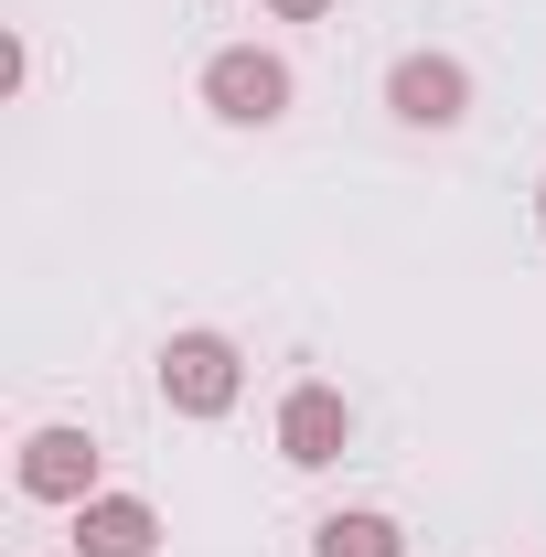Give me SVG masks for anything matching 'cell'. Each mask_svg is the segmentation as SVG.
I'll use <instances>...</instances> for the list:
<instances>
[{
	"instance_id": "obj_1",
	"label": "cell",
	"mask_w": 546,
	"mask_h": 557,
	"mask_svg": "<svg viewBox=\"0 0 546 557\" xmlns=\"http://www.w3.org/2000/svg\"><path fill=\"white\" fill-rule=\"evenodd\" d=\"M150 386H161V408L172 418H225L236 397H247V354H236V333H214V322H194V333H172V344L150 354Z\"/></svg>"
},
{
	"instance_id": "obj_2",
	"label": "cell",
	"mask_w": 546,
	"mask_h": 557,
	"mask_svg": "<svg viewBox=\"0 0 546 557\" xmlns=\"http://www.w3.org/2000/svg\"><path fill=\"white\" fill-rule=\"evenodd\" d=\"M204 108L225 129H278V119L300 108V75H289V54H269V44H214L204 54Z\"/></svg>"
},
{
	"instance_id": "obj_3",
	"label": "cell",
	"mask_w": 546,
	"mask_h": 557,
	"mask_svg": "<svg viewBox=\"0 0 546 557\" xmlns=\"http://www.w3.org/2000/svg\"><path fill=\"white\" fill-rule=\"evenodd\" d=\"M108 472V450H97V429H75V418H54V429H33L22 440V461H11V483H22V504H86V493H108L97 483Z\"/></svg>"
},
{
	"instance_id": "obj_4",
	"label": "cell",
	"mask_w": 546,
	"mask_h": 557,
	"mask_svg": "<svg viewBox=\"0 0 546 557\" xmlns=\"http://www.w3.org/2000/svg\"><path fill=\"white\" fill-rule=\"evenodd\" d=\"M386 119L450 139L472 119V65H461V54H397V65H386Z\"/></svg>"
},
{
	"instance_id": "obj_5",
	"label": "cell",
	"mask_w": 546,
	"mask_h": 557,
	"mask_svg": "<svg viewBox=\"0 0 546 557\" xmlns=\"http://www.w3.org/2000/svg\"><path fill=\"white\" fill-rule=\"evenodd\" d=\"M343 450H353V397L322 386V375H300V386L278 397V461H289V472H333Z\"/></svg>"
},
{
	"instance_id": "obj_6",
	"label": "cell",
	"mask_w": 546,
	"mask_h": 557,
	"mask_svg": "<svg viewBox=\"0 0 546 557\" xmlns=\"http://www.w3.org/2000/svg\"><path fill=\"white\" fill-rule=\"evenodd\" d=\"M75 557H161L150 493H86L75 504Z\"/></svg>"
},
{
	"instance_id": "obj_7",
	"label": "cell",
	"mask_w": 546,
	"mask_h": 557,
	"mask_svg": "<svg viewBox=\"0 0 546 557\" xmlns=\"http://www.w3.org/2000/svg\"><path fill=\"white\" fill-rule=\"evenodd\" d=\"M311 557H408V525L386 504H343V515L311 525Z\"/></svg>"
},
{
	"instance_id": "obj_8",
	"label": "cell",
	"mask_w": 546,
	"mask_h": 557,
	"mask_svg": "<svg viewBox=\"0 0 546 557\" xmlns=\"http://www.w3.org/2000/svg\"><path fill=\"white\" fill-rule=\"evenodd\" d=\"M278 22H322V11H333V0H269Z\"/></svg>"
},
{
	"instance_id": "obj_9",
	"label": "cell",
	"mask_w": 546,
	"mask_h": 557,
	"mask_svg": "<svg viewBox=\"0 0 546 557\" xmlns=\"http://www.w3.org/2000/svg\"><path fill=\"white\" fill-rule=\"evenodd\" d=\"M536 225H546V183H536Z\"/></svg>"
}]
</instances>
